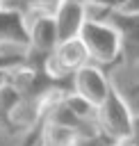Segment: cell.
Here are the masks:
<instances>
[{"label":"cell","mask_w":139,"mask_h":146,"mask_svg":"<svg viewBox=\"0 0 139 146\" xmlns=\"http://www.w3.org/2000/svg\"><path fill=\"white\" fill-rule=\"evenodd\" d=\"M77 36L89 55V62L112 64L118 59V34L109 23H105L100 18H87L82 23Z\"/></svg>","instance_id":"6da1fadb"},{"label":"cell","mask_w":139,"mask_h":146,"mask_svg":"<svg viewBox=\"0 0 139 146\" xmlns=\"http://www.w3.org/2000/svg\"><path fill=\"white\" fill-rule=\"evenodd\" d=\"M50 16L55 23L57 41H64V39L77 36L82 23L87 21V9L80 0H59V5L55 7Z\"/></svg>","instance_id":"5b68a950"},{"label":"cell","mask_w":139,"mask_h":146,"mask_svg":"<svg viewBox=\"0 0 139 146\" xmlns=\"http://www.w3.org/2000/svg\"><path fill=\"white\" fill-rule=\"evenodd\" d=\"M109 80L105 78V73L93 66V64H82L73 75H71V91L77 94L80 98H84L87 103H91L93 107H98L103 103V98L109 91Z\"/></svg>","instance_id":"277c9868"},{"label":"cell","mask_w":139,"mask_h":146,"mask_svg":"<svg viewBox=\"0 0 139 146\" xmlns=\"http://www.w3.org/2000/svg\"><path fill=\"white\" fill-rule=\"evenodd\" d=\"M27 18L16 9L0 7V43H16L27 48Z\"/></svg>","instance_id":"8992f818"},{"label":"cell","mask_w":139,"mask_h":146,"mask_svg":"<svg viewBox=\"0 0 139 146\" xmlns=\"http://www.w3.org/2000/svg\"><path fill=\"white\" fill-rule=\"evenodd\" d=\"M41 128H43V116L36 121V125L32 128V132L23 139V146H41Z\"/></svg>","instance_id":"9c48e42d"},{"label":"cell","mask_w":139,"mask_h":146,"mask_svg":"<svg viewBox=\"0 0 139 146\" xmlns=\"http://www.w3.org/2000/svg\"><path fill=\"white\" fill-rule=\"evenodd\" d=\"M128 141L132 146H139V114H132V128H130Z\"/></svg>","instance_id":"30bf717a"},{"label":"cell","mask_w":139,"mask_h":146,"mask_svg":"<svg viewBox=\"0 0 139 146\" xmlns=\"http://www.w3.org/2000/svg\"><path fill=\"white\" fill-rule=\"evenodd\" d=\"M112 139L105 137L103 132H96V135H89V137H80L73 146H107Z\"/></svg>","instance_id":"ba28073f"},{"label":"cell","mask_w":139,"mask_h":146,"mask_svg":"<svg viewBox=\"0 0 139 146\" xmlns=\"http://www.w3.org/2000/svg\"><path fill=\"white\" fill-rule=\"evenodd\" d=\"M107 146H132V144H130L128 139H118V141H109Z\"/></svg>","instance_id":"7c38bea8"},{"label":"cell","mask_w":139,"mask_h":146,"mask_svg":"<svg viewBox=\"0 0 139 146\" xmlns=\"http://www.w3.org/2000/svg\"><path fill=\"white\" fill-rule=\"evenodd\" d=\"M96 123H98V130L109 137L112 141H118V139H128L130 135V128H132V112L125 103V98L121 96V91L109 84V91L107 96L103 98V103L96 107Z\"/></svg>","instance_id":"3957f363"},{"label":"cell","mask_w":139,"mask_h":146,"mask_svg":"<svg viewBox=\"0 0 139 146\" xmlns=\"http://www.w3.org/2000/svg\"><path fill=\"white\" fill-rule=\"evenodd\" d=\"M0 5H2V0H0Z\"/></svg>","instance_id":"5bb4252c"},{"label":"cell","mask_w":139,"mask_h":146,"mask_svg":"<svg viewBox=\"0 0 139 146\" xmlns=\"http://www.w3.org/2000/svg\"><path fill=\"white\" fill-rule=\"evenodd\" d=\"M130 96H132V98H139V82H137V84L130 89Z\"/></svg>","instance_id":"4fadbf2b"},{"label":"cell","mask_w":139,"mask_h":146,"mask_svg":"<svg viewBox=\"0 0 139 146\" xmlns=\"http://www.w3.org/2000/svg\"><path fill=\"white\" fill-rule=\"evenodd\" d=\"M118 9H125V11H137L139 14V0H123L118 5Z\"/></svg>","instance_id":"8fae6325"},{"label":"cell","mask_w":139,"mask_h":146,"mask_svg":"<svg viewBox=\"0 0 139 146\" xmlns=\"http://www.w3.org/2000/svg\"><path fill=\"white\" fill-rule=\"evenodd\" d=\"M91 18V16H87ZM109 23L118 34V59L125 64H139V14L125 9H96V16Z\"/></svg>","instance_id":"7a4b0ae2"},{"label":"cell","mask_w":139,"mask_h":146,"mask_svg":"<svg viewBox=\"0 0 139 146\" xmlns=\"http://www.w3.org/2000/svg\"><path fill=\"white\" fill-rule=\"evenodd\" d=\"M59 5V0H21V14L27 16L30 11L39 14H52L55 7Z\"/></svg>","instance_id":"52a82bcc"}]
</instances>
